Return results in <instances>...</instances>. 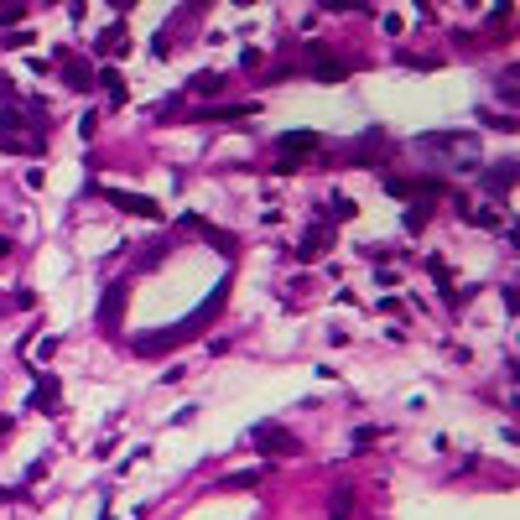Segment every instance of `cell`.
<instances>
[{
  "label": "cell",
  "instance_id": "5b68a950",
  "mask_svg": "<svg viewBox=\"0 0 520 520\" xmlns=\"http://www.w3.org/2000/svg\"><path fill=\"white\" fill-rule=\"evenodd\" d=\"M188 229H203V239H208V245H219L224 255H234V250H239V239H234V234L213 229V224H203V219H188Z\"/></svg>",
  "mask_w": 520,
  "mask_h": 520
},
{
  "label": "cell",
  "instance_id": "9c48e42d",
  "mask_svg": "<svg viewBox=\"0 0 520 520\" xmlns=\"http://www.w3.org/2000/svg\"><path fill=\"white\" fill-rule=\"evenodd\" d=\"M255 478H260V469H250V474H229V478H224V489H250Z\"/></svg>",
  "mask_w": 520,
  "mask_h": 520
},
{
  "label": "cell",
  "instance_id": "3957f363",
  "mask_svg": "<svg viewBox=\"0 0 520 520\" xmlns=\"http://www.w3.org/2000/svg\"><path fill=\"white\" fill-rule=\"evenodd\" d=\"M104 198H110V203H120V208H130V213H146V219H156V213H162V208H156V198H141V193H104Z\"/></svg>",
  "mask_w": 520,
  "mask_h": 520
},
{
  "label": "cell",
  "instance_id": "6da1fadb",
  "mask_svg": "<svg viewBox=\"0 0 520 520\" xmlns=\"http://www.w3.org/2000/svg\"><path fill=\"white\" fill-rule=\"evenodd\" d=\"M421 151H448V156H463V162H478V136L469 130H437V136H421Z\"/></svg>",
  "mask_w": 520,
  "mask_h": 520
},
{
  "label": "cell",
  "instance_id": "8992f818",
  "mask_svg": "<svg viewBox=\"0 0 520 520\" xmlns=\"http://www.w3.org/2000/svg\"><path fill=\"white\" fill-rule=\"evenodd\" d=\"M120 302H125V286H110V297H104V307H99V317H104V323H115Z\"/></svg>",
  "mask_w": 520,
  "mask_h": 520
},
{
  "label": "cell",
  "instance_id": "52a82bcc",
  "mask_svg": "<svg viewBox=\"0 0 520 520\" xmlns=\"http://www.w3.org/2000/svg\"><path fill=\"white\" fill-rule=\"evenodd\" d=\"M219 89H224L219 73H198V78H193V94H219Z\"/></svg>",
  "mask_w": 520,
  "mask_h": 520
},
{
  "label": "cell",
  "instance_id": "2e32d148",
  "mask_svg": "<svg viewBox=\"0 0 520 520\" xmlns=\"http://www.w3.org/2000/svg\"><path fill=\"white\" fill-rule=\"evenodd\" d=\"M104 520H115V515H104Z\"/></svg>",
  "mask_w": 520,
  "mask_h": 520
},
{
  "label": "cell",
  "instance_id": "ba28073f",
  "mask_svg": "<svg viewBox=\"0 0 520 520\" xmlns=\"http://www.w3.org/2000/svg\"><path fill=\"white\" fill-rule=\"evenodd\" d=\"M349 510H354V495L338 489V495H333V520H349Z\"/></svg>",
  "mask_w": 520,
  "mask_h": 520
},
{
  "label": "cell",
  "instance_id": "9a60e30c",
  "mask_svg": "<svg viewBox=\"0 0 520 520\" xmlns=\"http://www.w3.org/2000/svg\"><path fill=\"white\" fill-rule=\"evenodd\" d=\"M120 37H125V32H120V26H115V32H104V42H99V47H104V52H120V47H125V42H120Z\"/></svg>",
  "mask_w": 520,
  "mask_h": 520
},
{
  "label": "cell",
  "instance_id": "30bf717a",
  "mask_svg": "<svg viewBox=\"0 0 520 520\" xmlns=\"http://www.w3.org/2000/svg\"><path fill=\"white\" fill-rule=\"evenodd\" d=\"M510 182H515V172H510V162H505V172H489V188H495V193H505V188H510Z\"/></svg>",
  "mask_w": 520,
  "mask_h": 520
},
{
  "label": "cell",
  "instance_id": "5bb4252c",
  "mask_svg": "<svg viewBox=\"0 0 520 520\" xmlns=\"http://www.w3.org/2000/svg\"><path fill=\"white\" fill-rule=\"evenodd\" d=\"M426 224V203H411V213H406V229H421Z\"/></svg>",
  "mask_w": 520,
  "mask_h": 520
},
{
  "label": "cell",
  "instance_id": "7c38bea8",
  "mask_svg": "<svg viewBox=\"0 0 520 520\" xmlns=\"http://www.w3.org/2000/svg\"><path fill=\"white\" fill-rule=\"evenodd\" d=\"M32 401H37V406H52V401H58V385H52V380H47V385H37Z\"/></svg>",
  "mask_w": 520,
  "mask_h": 520
},
{
  "label": "cell",
  "instance_id": "7a4b0ae2",
  "mask_svg": "<svg viewBox=\"0 0 520 520\" xmlns=\"http://www.w3.org/2000/svg\"><path fill=\"white\" fill-rule=\"evenodd\" d=\"M250 443H255L260 452H297V437H291V432H276V426H255V432H250Z\"/></svg>",
  "mask_w": 520,
  "mask_h": 520
},
{
  "label": "cell",
  "instance_id": "8fae6325",
  "mask_svg": "<svg viewBox=\"0 0 520 520\" xmlns=\"http://www.w3.org/2000/svg\"><path fill=\"white\" fill-rule=\"evenodd\" d=\"M68 89H89V68H78V63H68Z\"/></svg>",
  "mask_w": 520,
  "mask_h": 520
},
{
  "label": "cell",
  "instance_id": "4fadbf2b",
  "mask_svg": "<svg viewBox=\"0 0 520 520\" xmlns=\"http://www.w3.org/2000/svg\"><path fill=\"white\" fill-rule=\"evenodd\" d=\"M328 208H333V219H354V213H359V208L349 203V198H333V203H328Z\"/></svg>",
  "mask_w": 520,
  "mask_h": 520
},
{
  "label": "cell",
  "instance_id": "277c9868",
  "mask_svg": "<svg viewBox=\"0 0 520 520\" xmlns=\"http://www.w3.org/2000/svg\"><path fill=\"white\" fill-rule=\"evenodd\" d=\"M328 245H333V229H323V224H317V229H307V234H302V250H297V260H317Z\"/></svg>",
  "mask_w": 520,
  "mask_h": 520
}]
</instances>
